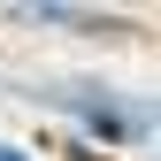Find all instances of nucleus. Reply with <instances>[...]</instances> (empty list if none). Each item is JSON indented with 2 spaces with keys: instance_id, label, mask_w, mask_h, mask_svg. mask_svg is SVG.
Returning <instances> with one entry per match:
<instances>
[{
  "instance_id": "obj_1",
  "label": "nucleus",
  "mask_w": 161,
  "mask_h": 161,
  "mask_svg": "<svg viewBox=\"0 0 161 161\" xmlns=\"http://www.w3.org/2000/svg\"><path fill=\"white\" fill-rule=\"evenodd\" d=\"M0 161H31V153H23V146H0Z\"/></svg>"
}]
</instances>
